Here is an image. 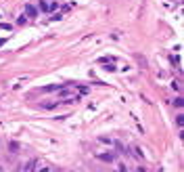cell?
<instances>
[{
	"label": "cell",
	"mask_w": 184,
	"mask_h": 172,
	"mask_svg": "<svg viewBox=\"0 0 184 172\" xmlns=\"http://www.w3.org/2000/svg\"><path fill=\"white\" fill-rule=\"evenodd\" d=\"M0 27L2 30H13V25H9V23H0Z\"/></svg>",
	"instance_id": "9a60e30c"
},
{
	"label": "cell",
	"mask_w": 184,
	"mask_h": 172,
	"mask_svg": "<svg viewBox=\"0 0 184 172\" xmlns=\"http://www.w3.org/2000/svg\"><path fill=\"white\" fill-rule=\"evenodd\" d=\"M105 69H107V71H115V69H117V67H115L113 63H109V65H107V67H105Z\"/></svg>",
	"instance_id": "5bb4252c"
},
{
	"label": "cell",
	"mask_w": 184,
	"mask_h": 172,
	"mask_svg": "<svg viewBox=\"0 0 184 172\" xmlns=\"http://www.w3.org/2000/svg\"><path fill=\"white\" fill-rule=\"evenodd\" d=\"M117 172H130L126 164H117Z\"/></svg>",
	"instance_id": "ba28073f"
},
{
	"label": "cell",
	"mask_w": 184,
	"mask_h": 172,
	"mask_svg": "<svg viewBox=\"0 0 184 172\" xmlns=\"http://www.w3.org/2000/svg\"><path fill=\"white\" fill-rule=\"evenodd\" d=\"M63 86H67V84H48L42 88V92H55V90H61Z\"/></svg>",
	"instance_id": "7a4b0ae2"
},
{
	"label": "cell",
	"mask_w": 184,
	"mask_h": 172,
	"mask_svg": "<svg viewBox=\"0 0 184 172\" xmlns=\"http://www.w3.org/2000/svg\"><path fill=\"white\" fill-rule=\"evenodd\" d=\"M17 23H19V25H25V23H27V17H25V15H21V17L17 19Z\"/></svg>",
	"instance_id": "9c48e42d"
},
{
	"label": "cell",
	"mask_w": 184,
	"mask_h": 172,
	"mask_svg": "<svg viewBox=\"0 0 184 172\" xmlns=\"http://www.w3.org/2000/svg\"><path fill=\"white\" fill-rule=\"evenodd\" d=\"M25 17H38V9L34 4H25Z\"/></svg>",
	"instance_id": "6da1fadb"
},
{
	"label": "cell",
	"mask_w": 184,
	"mask_h": 172,
	"mask_svg": "<svg viewBox=\"0 0 184 172\" xmlns=\"http://www.w3.org/2000/svg\"><path fill=\"white\" fill-rule=\"evenodd\" d=\"M136 172H147V168H142V166H138V168H136Z\"/></svg>",
	"instance_id": "2e32d148"
},
{
	"label": "cell",
	"mask_w": 184,
	"mask_h": 172,
	"mask_svg": "<svg viewBox=\"0 0 184 172\" xmlns=\"http://www.w3.org/2000/svg\"><path fill=\"white\" fill-rule=\"evenodd\" d=\"M0 172H4V170H0Z\"/></svg>",
	"instance_id": "d6986e66"
},
{
	"label": "cell",
	"mask_w": 184,
	"mask_h": 172,
	"mask_svg": "<svg viewBox=\"0 0 184 172\" xmlns=\"http://www.w3.org/2000/svg\"><path fill=\"white\" fill-rule=\"evenodd\" d=\"M132 153H134V155H136L138 160H140V158H142V149H140V147H136V145H134V147H132Z\"/></svg>",
	"instance_id": "8992f818"
},
{
	"label": "cell",
	"mask_w": 184,
	"mask_h": 172,
	"mask_svg": "<svg viewBox=\"0 0 184 172\" xmlns=\"http://www.w3.org/2000/svg\"><path fill=\"white\" fill-rule=\"evenodd\" d=\"M9 151H11V153H19V151H21V145H19L17 141H11V143H9Z\"/></svg>",
	"instance_id": "277c9868"
},
{
	"label": "cell",
	"mask_w": 184,
	"mask_h": 172,
	"mask_svg": "<svg viewBox=\"0 0 184 172\" xmlns=\"http://www.w3.org/2000/svg\"><path fill=\"white\" fill-rule=\"evenodd\" d=\"M182 114H178V118H176V124H178V128H182Z\"/></svg>",
	"instance_id": "30bf717a"
},
{
	"label": "cell",
	"mask_w": 184,
	"mask_h": 172,
	"mask_svg": "<svg viewBox=\"0 0 184 172\" xmlns=\"http://www.w3.org/2000/svg\"><path fill=\"white\" fill-rule=\"evenodd\" d=\"M34 166H36V160H29L27 166H25V172H34Z\"/></svg>",
	"instance_id": "52a82bcc"
},
{
	"label": "cell",
	"mask_w": 184,
	"mask_h": 172,
	"mask_svg": "<svg viewBox=\"0 0 184 172\" xmlns=\"http://www.w3.org/2000/svg\"><path fill=\"white\" fill-rule=\"evenodd\" d=\"M42 172H50V168H44V170H42Z\"/></svg>",
	"instance_id": "ac0fdd59"
},
{
	"label": "cell",
	"mask_w": 184,
	"mask_h": 172,
	"mask_svg": "<svg viewBox=\"0 0 184 172\" xmlns=\"http://www.w3.org/2000/svg\"><path fill=\"white\" fill-rule=\"evenodd\" d=\"M2 44H4V38H0V46H2Z\"/></svg>",
	"instance_id": "e0dca14e"
},
{
	"label": "cell",
	"mask_w": 184,
	"mask_h": 172,
	"mask_svg": "<svg viewBox=\"0 0 184 172\" xmlns=\"http://www.w3.org/2000/svg\"><path fill=\"white\" fill-rule=\"evenodd\" d=\"M174 105H176V107H182V97H178V99L174 101Z\"/></svg>",
	"instance_id": "4fadbf2b"
},
{
	"label": "cell",
	"mask_w": 184,
	"mask_h": 172,
	"mask_svg": "<svg viewBox=\"0 0 184 172\" xmlns=\"http://www.w3.org/2000/svg\"><path fill=\"white\" fill-rule=\"evenodd\" d=\"M38 6H40V11H42V13H48V11H50V9H48V2H46V0H40V4H38Z\"/></svg>",
	"instance_id": "5b68a950"
},
{
	"label": "cell",
	"mask_w": 184,
	"mask_h": 172,
	"mask_svg": "<svg viewBox=\"0 0 184 172\" xmlns=\"http://www.w3.org/2000/svg\"><path fill=\"white\" fill-rule=\"evenodd\" d=\"M98 160H101V162H107V164H111V162L115 160V155H113V153H98Z\"/></svg>",
	"instance_id": "3957f363"
},
{
	"label": "cell",
	"mask_w": 184,
	"mask_h": 172,
	"mask_svg": "<svg viewBox=\"0 0 184 172\" xmlns=\"http://www.w3.org/2000/svg\"><path fill=\"white\" fill-rule=\"evenodd\" d=\"M98 141H101V143H107V145H111V143H113L111 138H107V137H98Z\"/></svg>",
	"instance_id": "8fae6325"
},
{
	"label": "cell",
	"mask_w": 184,
	"mask_h": 172,
	"mask_svg": "<svg viewBox=\"0 0 184 172\" xmlns=\"http://www.w3.org/2000/svg\"><path fill=\"white\" fill-rule=\"evenodd\" d=\"M78 90H80L82 94H86V92H90V88H88V86H78Z\"/></svg>",
	"instance_id": "7c38bea8"
}]
</instances>
